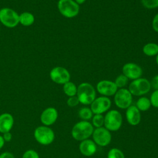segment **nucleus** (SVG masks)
Segmentation results:
<instances>
[{"instance_id": "7", "label": "nucleus", "mask_w": 158, "mask_h": 158, "mask_svg": "<svg viewBox=\"0 0 158 158\" xmlns=\"http://www.w3.org/2000/svg\"><path fill=\"white\" fill-rule=\"evenodd\" d=\"M0 22L7 28H14L19 23V14L12 9L2 8L0 9Z\"/></svg>"}, {"instance_id": "32", "label": "nucleus", "mask_w": 158, "mask_h": 158, "mask_svg": "<svg viewBox=\"0 0 158 158\" xmlns=\"http://www.w3.org/2000/svg\"><path fill=\"white\" fill-rule=\"evenodd\" d=\"M2 137H3V139L5 141V142H9L12 139V135L10 133V132L9 131V132H6V133H3Z\"/></svg>"}, {"instance_id": "22", "label": "nucleus", "mask_w": 158, "mask_h": 158, "mask_svg": "<svg viewBox=\"0 0 158 158\" xmlns=\"http://www.w3.org/2000/svg\"><path fill=\"white\" fill-rule=\"evenodd\" d=\"M78 116L82 120L88 121L91 119L93 116V113L91 109L88 107L81 108L78 111Z\"/></svg>"}, {"instance_id": "20", "label": "nucleus", "mask_w": 158, "mask_h": 158, "mask_svg": "<svg viewBox=\"0 0 158 158\" xmlns=\"http://www.w3.org/2000/svg\"><path fill=\"white\" fill-rule=\"evenodd\" d=\"M135 106L140 111L145 112L150 109L151 104L150 99L148 98L141 96L138 99Z\"/></svg>"}, {"instance_id": "26", "label": "nucleus", "mask_w": 158, "mask_h": 158, "mask_svg": "<svg viewBox=\"0 0 158 158\" xmlns=\"http://www.w3.org/2000/svg\"><path fill=\"white\" fill-rule=\"evenodd\" d=\"M143 6L148 9L158 8V0H141Z\"/></svg>"}, {"instance_id": "19", "label": "nucleus", "mask_w": 158, "mask_h": 158, "mask_svg": "<svg viewBox=\"0 0 158 158\" xmlns=\"http://www.w3.org/2000/svg\"><path fill=\"white\" fill-rule=\"evenodd\" d=\"M143 52L147 56H156L158 54V44L155 43H148L143 47Z\"/></svg>"}, {"instance_id": "2", "label": "nucleus", "mask_w": 158, "mask_h": 158, "mask_svg": "<svg viewBox=\"0 0 158 158\" xmlns=\"http://www.w3.org/2000/svg\"><path fill=\"white\" fill-rule=\"evenodd\" d=\"M76 96L80 103L83 105H90L96 98V91L89 83L83 82L77 86Z\"/></svg>"}, {"instance_id": "3", "label": "nucleus", "mask_w": 158, "mask_h": 158, "mask_svg": "<svg viewBox=\"0 0 158 158\" xmlns=\"http://www.w3.org/2000/svg\"><path fill=\"white\" fill-rule=\"evenodd\" d=\"M122 122V115L117 110H108L104 116V126L110 131H118L121 128Z\"/></svg>"}, {"instance_id": "8", "label": "nucleus", "mask_w": 158, "mask_h": 158, "mask_svg": "<svg viewBox=\"0 0 158 158\" xmlns=\"http://www.w3.org/2000/svg\"><path fill=\"white\" fill-rule=\"evenodd\" d=\"M114 96V104L119 109H127L131 105L133 96L127 88L118 89Z\"/></svg>"}, {"instance_id": "31", "label": "nucleus", "mask_w": 158, "mask_h": 158, "mask_svg": "<svg viewBox=\"0 0 158 158\" xmlns=\"http://www.w3.org/2000/svg\"><path fill=\"white\" fill-rule=\"evenodd\" d=\"M150 83L151 88H152L154 90H158V75L154 76Z\"/></svg>"}, {"instance_id": "28", "label": "nucleus", "mask_w": 158, "mask_h": 158, "mask_svg": "<svg viewBox=\"0 0 158 158\" xmlns=\"http://www.w3.org/2000/svg\"><path fill=\"white\" fill-rule=\"evenodd\" d=\"M22 158H40V156L35 150L28 149L23 154Z\"/></svg>"}, {"instance_id": "21", "label": "nucleus", "mask_w": 158, "mask_h": 158, "mask_svg": "<svg viewBox=\"0 0 158 158\" xmlns=\"http://www.w3.org/2000/svg\"><path fill=\"white\" fill-rule=\"evenodd\" d=\"M63 91L65 95L69 97H72L77 95V86L72 81H68L63 85Z\"/></svg>"}, {"instance_id": "13", "label": "nucleus", "mask_w": 158, "mask_h": 158, "mask_svg": "<svg viewBox=\"0 0 158 158\" xmlns=\"http://www.w3.org/2000/svg\"><path fill=\"white\" fill-rule=\"evenodd\" d=\"M122 74H123L128 80H134L141 77L143 75V69L138 64L133 62H128L122 67Z\"/></svg>"}, {"instance_id": "16", "label": "nucleus", "mask_w": 158, "mask_h": 158, "mask_svg": "<svg viewBox=\"0 0 158 158\" xmlns=\"http://www.w3.org/2000/svg\"><path fill=\"white\" fill-rule=\"evenodd\" d=\"M79 151L82 155L86 157H90L96 152L97 145L93 140L88 138L80 141Z\"/></svg>"}, {"instance_id": "6", "label": "nucleus", "mask_w": 158, "mask_h": 158, "mask_svg": "<svg viewBox=\"0 0 158 158\" xmlns=\"http://www.w3.org/2000/svg\"><path fill=\"white\" fill-rule=\"evenodd\" d=\"M34 137L39 144L47 146L51 144L54 141L55 133L50 127L42 125L35 128L34 131Z\"/></svg>"}, {"instance_id": "10", "label": "nucleus", "mask_w": 158, "mask_h": 158, "mask_svg": "<svg viewBox=\"0 0 158 158\" xmlns=\"http://www.w3.org/2000/svg\"><path fill=\"white\" fill-rule=\"evenodd\" d=\"M49 77L55 83L64 85L70 80V73L65 67L57 66L51 70Z\"/></svg>"}, {"instance_id": "9", "label": "nucleus", "mask_w": 158, "mask_h": 158, "mask_svg": "<svg viewBox=\"0 0 158 158\" xmlns=\"http://www.w3.org/2000/svg\"><path fill=\"white\" fill-rule=\"evenodd\" d=\"M92 138L93 141L96 145L101 147H105L110 143L112 140V135L109 130L104 127H101L94 129Z\"/></svg>"}, {"instance_id": "34", "label": "nucleus", "mask_w": 158, "mask_h": 158, "mask_svg": "<svg viewBox=\"0 0 158 158\" xmlns=\"http://www.w3.org/2000/svg\"><path fill=\"white\" fill-rule=\"evenodd\" d=\"M5 141L3 139V137L2 135H0V149L4 146Z\"/></svg>"}, {"instance_id": "35", "label": "nucleus", "mask_w": 158, "mask_h": 158, "mask_svg": "<svg viewBox=\"0 0 158 158\" xmlns=\"http://www.w3.org/2000/svg\"><path fill=\"white\" fill-rule=\"evenodd\" d=\"M78 5H80V4H83V3L85 2V1L86 0H74Z\"/></svg>"}, {"instance_id": "23", "label": "nucleus", "mask_w": 158, "mask_h": 158, "mask_svg": "<svg viewBox=\"0 0 158 158\" xmlns=\"http://www.w3.org/2000/svg\"><path fill=\"white\" fill-rule=\"evenodd\" d=\"M107 158H125L124 153L117 148H111L107 152Z\"/></svg>"}, {"instance_id": "15", "label": "nucleus", "mask_w": 158, "mask_h": 158, "mask_svg": "<svg viewBox=\"0 0 158 158\" xmlns=\"http://www.w3.org/2000/svg\"><path fill=\"white\" fill-rule=\"evenodd\" d=\"M125 117L127 122L131 126L138 125L141 120V111L135 105H131L126 109Z\"/></svg>"}, {"instance_id": "33", "label": "nucleus", "mask_w": 158, "mask_h": 158, "mask_svg": "<svg viewBox=\"0 0 158 158\" xmlns=\"http://www.w3.org/2000/svg\"><path fill=\"white\" fill-rule=\"evenodd\" d=\"M0 158H15V157L11 152L6 151L0 154Z\"/></svg>"}, {"instance_id": "18", "label": "nucleus", "mask_w": 158, "mask_h": 158, "mask_svg": "<svg viewBox=\"0 0 158 158\" xmlns=\"http://www.w3.org/2000/svg\"><path fill=\"white\" fill-rule=\"evenodd\" d=\"M35 16L29 12H23L19 15V23L24 27H29L35 22Z\"/></svg>"}, {"instance_id": "14", "label": "nucleus", "mask_w": 158, "mask_h": 158, "mask_svg": "<svg viewBox=\"0 0 158 158\" xmlns=\"http://www.w3.org/2000/svg\"><path fill=\"white\" fill-rule=\"evenodd\" d=\"M58 118V112L57 109L53 107L46 108L41 114V122L45 126H51L53 125Z\"/></svg>"}, {"instance_id": "24", "label": "nucleus", "mask_w": 158, "mask_h": 158, "mask_svg": "<svg viewBox=\"0 0 158 158\" xmlns=\"http://www.w3.org/2000/svg\"><path fill=\"white\" fill-rule=\"evenodd\" d=\"M92 125L96 128L103 127L104 123V116L102 114H94L92 117Z\"/></svg>"}, {"instance_id": "1", "label": "nucleus", "mask_w": 158, "mask_h": 158, "mask_svg": "<svg viewBox=\"0 0 158 158\" xmlns=\"http://www.w3.org/2000/svg\"><path fill=\"white\" fill-rule=\"evenodd\" d=\"M94 127L88 121L81 120L76 123L72 128V138L78 141L88 139L93 135Z\"/></svg>"}, {"instance_id": "27", "label": "nucleus", "mask_w": 158, "mask_h": 158, "mask_svg": "<svg viewBox=\"0 0 158 158\" xmlns=\"http://www.w3.org/2000/svg\"><path fill=\"white\" fill-rule=\"evenodd\" d=\"M149 99L151 106L154 107L158 108V90H154L151 93Z\"/></svg>"}, {"instance_id": "29", "label": "nucleus", "mask_w": 158, "mask_h": 158, "mask_svg": "<svg viewBox=\"0 0 158 158\" xmlns=\"http://www.w3.org/2000/svg\"><path fill=\"white\" fill-rule=\"evenodd\" d=\"M79 104H80V101L77 96L69 97L68 99L67 100V104L70 107H75L78 106Z\"/></svg>"}, {"instance_id": "12", "label": "nucleus", "mask_w": 158, "mask_h": 158, "mask_svg": "<svg viewBox=\"0 0 158 158\" xmlns=\"http://www.w3.org/2000/svg\"><path fill=\"white\" fill-rule=\"evenodd\" d=\"M118 88L114 81L109 80H102L96 84V91L101 96L109 97L114 96Z\"/></svg>"}, {"instance_id": "25", "label": "nucleus", "mask_w": 158, "mask_h": 158, "mask_svg": "<svg viewBox=\"0 0 158 158\" xmlns=\"http://www.w3.org/2000/svg\"><path fill=\"white\" fill-rule=\"evenodd\" d=\"M128 80H129L128 78L126 77L123 74H120L115 78L114 83H115L118 89L123 88L128 84Z\"/></svg>"}, {"instance_id": "4", "label": "nucleus", "mask_w": 158, "mask_h": 158, "mask_svg": "<svg viewBox=\"0 0 158 158\" xmlns=\"http://www.w3.org/2000/svg\"><path fill=\"white\" fill-rule=\"evenodd\" d=\"M57 9L62 15L68 19L75 17L80 12V6L74 0H59Z\"/></svg>"}, {"instance_id": "30", "label": "nucleus", "mask_w": 158, "mask_h": 158, "mask_svg": "<svg viewBox=\"0 0 158 158\" xmlns=\"http://www.w3.org/2000/svg\"><path fill=\"white\" fill-rule=\"evenodd\" d=\"M152 27L154 31L158 33V13L156 14L152 19Z\"/></svg>"}, {"instance_id": "36", "label": "nucleus", "mask_w": 158, "mask_h": 158, "mask_svg": "<svg viewBox=\"0 0 158 158\" xmlns=\"http://www.w3.org/2000/svg\"><path fill=\"white\" fill-rule=\"evenodd\" d=\"M156 62L157 65H158V54L156 56Z\"/></svg>"}, {"instance_id": "5", "label": "nucleus", "mask_w": 158, "mask_h": 158, "mask_svg": "<svg viewBox=\"0 0 158 158\" xmlns=\"http://www.w3.org/2000/svg\"><path fill=\"white\" fill-rule=\"evenodd\" d=\"M151 88L150 81L147 78L140 77L132 80L128 86V89L132 96H141L148 93Z\"/></svg>"}, {"instance_id": "17", "label": "nucleus", "mask_w": 158, "mask_h": 158, "mask_svg": "<svg viewBox=\"0 0 158 158\" xmlns=\"http://www.w3.org/2000/svg\"><path fill=\"white\" fill-rule=\"evenodd\" d=\"M14 119L9 113H3L0 115V133H4L10 131L14 126Z\"/></svg>"}, {"instance_id": "11", "label": "nucleus", "mask_w": 158, "mask_h": 158, "mask_svg": "<svg viewBox=\"0 0 158 158\" xmlns=\"http://www.w3.org/2000/svg\"><path fill=\"white\" fill-rule=\"evenodd\" d=\"M111 105L112 102L109 97L101 96L94 99L90 104V109L93 114H102L110 109Z\"/></svg>"}]
</instances>
